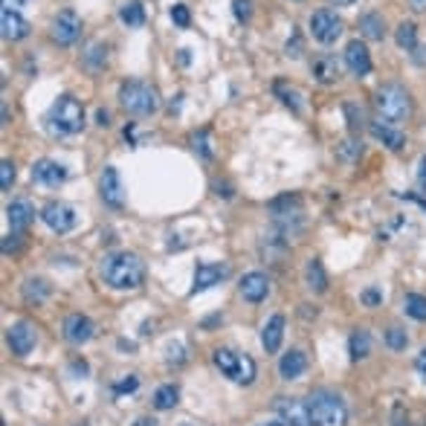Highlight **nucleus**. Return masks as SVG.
Returning a JSON list of instances; mask_svg holds the SVG:
<instances>
[{
  "instance_id": "f257e3e1",
  "label": "nucleus",
  "mask_w": 426,
  "mask_h": 426,
  "mask_svg": "<svg viewBox=\"0 0 426 426\" xmlns=\"http://www.w3.org/2000/svg\"><path fill=\"white\" fill-rule=\"evenodd\" d=\"M102 281L110 290H136L146 281V264L134 252H110L99 264Z\"/></svg>"
},
{
  "instance_id": "f03ea898",
  "label": "nucleus",
  "mask_w": 426,
  "mask_h": 426,
  "mask_svg": "<svg viewBox=\"0 0 426 426\" xmlns=\"http://www.w3.org/2000/svg\"><path fill=\"white\" fill-rule=\"evenodd\" d=\"M374 108H377V113H380L386 122L397 125V122H406L409 116H412V96H409L406 87L389 82V84H383V87H377V93H374Z\"/></svg>"
},
{
  "instance_id": "7ed1b4c3",
  "label": "nucleus",
  "mask_w": 426,
  "mask_h": 426,
  "mask_svg": "<svg viewBox=\"0 0 426 426\" xmlns=\"http://www.w3.org/2000/svg\"><path fill=\"white\" fill-rule=\"evenodd\" d=\"M307 412H311L314 426H345L348 423V409L337 392L319 389L307 397Z\"/></svg>"
},
{
  "instance_id": "20e7f679",
  "label": "nucleus",
  "mask_w": 426,
  "mask_h": 426,
  "mask_svg": "<svg viewBox=\"0 0 426 426\" xmlns=\"http://www.w3.org/2000/svg\"><path fill=\"white\" fill-rule=\"evenodd\" d=\"M84 125V105L73 96H58L46 116V128L56 136H73Z\"/></svg>"
},
{
  "instance_id": "39448f33",
  "label": "nucleus",
  "mask_w": 426,
  "mask_h": 426,
  "mask_svg": "<svg viewBox=\"0 0 426 426\" xmlns=\"http://www.w3.org/2000/svg\"><path fill=\"white\" fill-rule=\"evenodd\" d=\"M120 105L134 116H151L160 108V93L148 82H125L120 87Z\"/></svg>"
},
{
  "instance_id": "423d86ee",
  "label": "nucleus",
  "mask_w": 426,
  "mask_h": 426,
  "mask_svg": "<svg viewBox=\"0 0 426 426\" xmlns=\"http://www.w3.org/2000/svg\"><path fill=\"white\" fill-rule=\"evenodd\" d=\"M212 360H215L218 371L226 374L232 383L250 386L255 380V360L247 357V354H238V351H232V348H215Z\"/></svg>"
},
{
  "instance_id": "0eeeda50",
  "label": "nucleus",
  "mask_w": 426,
  "mask_h": 426,
  "mask_svg": "<svg viewBox=\"0 0 426 426\" xmlns=\"http://www.w3.org/2000/svg\"><path fill=\"white\" fill-rule=\"evenodd\" d=\"M345 30V23L337 12L330 9H319L311 15V35L319 41V44H334Z\"/></svg>"
},
{
  "instance_id": "6e6552de",
  "label": "nucleus",
  "mask_w": 426,
  "mask_h": 426,
  "mask_svg": "<svg viewBox=\"0 0 426 426\" xmlns=\"http://www.w3.org/2000/svg\"><path fill=\"white\" fill-rule=\"evenodd\" d=\"M82 35V18L73 12V9H64L53 18L50 23V38L61 46H70V44H76Z\"/></svg>"
},
{
  "instance_id": "1a4fd4ad",
  "label": "nucleus",
  "mask_w": 426,
  "mask_h": 426,
  "mask_svg": "<svg viewBox=\"0 0 426 426\" xmlns=\"http://www.w3.org/2000/svg\"><path fill=\"white\" fill-rule=\"evenodd\" d=\"M41 221L50 226L53 232H58V235H64V232H70L76 224H79V218H76V209L70 206V203H61V200H53V203H46L44 209H41Z\"/></svg>"
},
{
  "instance_id": "9d476101",
  "label": "nucleus",
  "mask_w": 426,
  "mask_h": 426,
  "mask_svg": "<svg viewBox=\"0 0 426 426\" xmlns=\"http://www.w3.org/2000/svg\"><path fill=\"white\" fill-rule=\"evenodd\" d=\"M273 409L281 418V423H288V426H314L307 404H302L299 397H276Z\"/></svg>"
},
{
  "instance_id": "9b49d317",
  "label": "nucleus",
  "mask_w": 426,
  "mask_h": 426,
  "mask_svg": "<svg viewBox=\"0 0 426 426\" xmlns=\"http://www.w3.org/2000/svg\"><path fill=\"white\" fill-rule=\"evenodd\" d=\"M6 342H9L12 354H18V357H27V354L35 348V342H38L35 325L27 322V319H20V322L9 325V330H6Z\"/></svg>"
},
{
  "instance_id": "f8f14e48",
  "label": "nucleus",
  "mask_w": 426,
  "mask_h": 426,
  "mask_svg": "<svg viewBox=\"0 0 426 426\" xmlns=\"http://www.w3.org/2000/svg\"><path fill=\"white\" fill-rule=\"evenodd\" d=\"M99 192H102V200L110 206V209H122L125 206V192H122V177L113 165H105L102 172V180H99Z\"/></svg>"
},
{
  "instance_id": "ddd939ff",
  "label": "nucleus",
  "mask_w": 426,
  "mask_h": 426,
  "mask_svg": "<svg viewBox=\"0 0 426 426\" xmlns=\"http://www.w3.org/2000/svg\"><path fill=\"white\" fill-rule=\"evenodd\" d=\"M342 56H345V67H348L357 79H363V76L371 73V53H368V46H366L363 41H348V46H345Z\"/></svg>"
},
{
  "instance_id": "4468645a",
  "label": "nucleus",
  "mask_w": 426,
  "mask_h": 426,
  "mask_svg": "<svg viewBox=\"0 0 426 426\" xmlns=\"http://www.w3.org/2000/svg\"><path fill=\"white\" fill-rule=\"evenodd\" d=\"M67 180V169L56 160H38L32 165V183L38 186H46V188H56Z\"/></svg>"
},
{
  "instance_id": "2eb2a0df",
  "label": "nucleus",
  "mask_w": 426,
  "mask_h": 426,
  "mask_svg": "<svg viewBox=\"0 0 426 426\" xmlns=\"http://www.w3.org/2000/svg\"><path fill=\"white\" fill-rule=\"evenodd\" d=\"M93 334H96V328H93V322L84 316V314H70L64 319V340L73 342V345H84L93 340Z\"/></svg>"
},
{
  "instance_id": "dca6fc26",
  "label": "nucleus",
  "mask_w": 426,
  "mask_h": 426,
  "mask_svg": "<svg viewBox=\"0 0 426 426\" xmlns=\"http://www.w3.org/2000/svg\"><path fill=\"white\" fill-rule=\"evenodd\" d=\"M238 293L250 302V304H258L270 296V278L264 273H247L241 281H238Z\"/></svg>"
},
{
  "instance_id": "f3484780",
  "label": "nucleus",
  "mask_w": 426,
  "mask_h": 426,
  "mask_svg": "<svg viewBox=\"0 0 426 426\" xmlns=\"http://www.w3.org/2000/svg\"><path fill=\"white\" fill-rule=\"evenodd\" d=\"M0 30H4V38L6 41H23L30 35V20L23 18V15H18V9H0Z\"/></svg>"
},
{
  "instance_id": "a211bd4d",
  "label": "nucleus",
  "mask_w": 426,
  "mask_h": 426,
  "mask_svg": "<svg viewBox=\"0 0 426 426\" xmlns=\"http://www.w3.org/2000/svg\"><path fill=\"white\" fill-rule=\"evenodd\" d=\"M229 273H232L229 264H198L192 293H203L209 288H215V284H221L224 278H229Z\"/></svg>"
},
{
  "instance_id": "6ab92c4d",
  "label": "nucleus",
  "mask_w": 426,
  "mask_h": 426,
  "mask_svg": "<svg viewBox=\"0 0 426 426\" xmlns=\"http://www.w3.org/2000/svg\"><path fill=\"white\" fill-rule=\"evenodd\" d=\"M368 131H371V136L377 139V142H383L386 148H392V151H400L406 146V136H404V131H400L397 125H392V122H368Z\"/></svg>"
},
{
  "instance_id": "aec40b11",
  "label": "nucleus",
  "mask_w": 426,
  "mask_h": 426,
  "mask_svg": "<svg viewBox=\"0 0 426 426\" xmlns=\"http://www.w3.org/2000/svg\"><path fill=\"white\" fill-rule=\"evenodd\" d=\"M311 73L319 84H334L340 79V61L337 56H330V53H319L314 61H311Z\"/></svg>"
},
{
  "instance_id": "412c9836",
  "label": "nucleus",
  "mask_w": 426,
  "mask_h": 426,
  "mask_svg": "<svg viewBox=\"0 0 426 426\" xmlns=\"http://www.w3.org/2000/svg\"><path fill=\"white\" fill-rule=\"evenodd\" d=\"M6 221L12 226V232H23L32 221H35V209L30 200H12L6 206Z\"/></svg>"
},
{
  "instance_id": "4be33fe9",
  "label": "nucleus",
  "mask_w": 426,
  "mask_h": 426,
  "mask_svg": "<svg viewBox=\"0 0 426 426\" xmlns=\"http://www.w3.org/2000/svg\"><path fill=\"white\" fill-rule=\"evenodd\" d=\"M304 368H307V357L302 351H288L284 357L278 360V374H281V380H299V377L304 374Z\"/></svg>"
},
{
  "instance_id": "5701e85b",
  "label": "nucleus",
  "mask_w": 426,
  "mask_h": 426,
  "mask_svg": "<svg viewBox=\"0 0 426 426\" xmlns=\"http://www.w3.org/2000/svg\"><path fill=\"white\" fill-rule=\"evenodd\" d=\"M281 340H284V316L276 314V316L264 325V330H262V345H264L267 354H276V351L281 348Z\"/></svg>"
},
{
  "instance_id": "b1692460",
  "label": "nucleus",
  "mask_w": 426,
  "mask_h": 426,
  "mask_svg": "<svg viewBox=\"0 0 426 426\" xmlns=\"http://www.w3.org/2000/svg\"><path fill=\"white\" fill-rule=\"evenodd\" d=\"M360 32L368 38V41H383L386 38V20L380 12H366L360 18Z\"/></svg>"
},
{
  "instance_id": "393cba45",
  "label": "nucleus",
  "mask_w": 426,
  "mask_h": 426,
  "mask_svg": "<svg viewBox=\"0 0 426 426\" xmlns=\"http://www.w3.org/2000/svg\"><path fill=\"white\" fill-rule=\"evenodd\" d=\"M348 354H351L354 363L366 360L368 354H371V334H368L366 328H357V330L351 334V340H348Z\"/></svg>"
},
{
  "instance_id": "a878e982",
  "label": "nucleus",
  "mask_w": 426,
  "mask_h": 426,
  "mask_svg": "<svg viewBox=\"0 0 426 426\" xmlns=\"http://www.w3.org/2000/svg\"><path fill=\"white\" fill-rule=\"evenodd\" d=\"M120 20L128 30H139L142 23H146V6H142L139 0H128V4L120 6Z\"/></svg>"
},
{
  "instance_id": "bb28decb",
  "label": "nucleus",
  "mask_w": 426,
  "mask_h": 426,
  "mask_svg": "<svg viewBox=\"0 0 426 426\" xmlns=\"http://www.w3.org/2000/svg\"><path fill=\"white\" fill-rule=\"evenodd\" d=\"M304 278H307V288H311V290H316V293H325V290H328V273H325V267H322L319 258H311V262H307Z\"/></svg>"
},
{
  "instance_id": "cd10ccee",
  "label": "nucleus",
  "mask_w": 426,
  "mask_h": 426,
  "mask_svg": "<svg viewBox=\"0 0 426 426\" xmlns=\"http://www.w3.org/2000/svg\"><path fill=\"white\" fill-rule=\"evenodd\" d=\"M20 293L30 304H41L46 296H50V284H46L44 278H27L20 284Z\"/></svg>"
},
{
  "instance_id": "c85d7f7f",
  "label": "nucleus",
  "mask_w": 426,
  "mask_h": 426,
  "mask_svg": "<svg viewBox=\"0 0 426 426\" xmlns=\"http://www.w3.org/2000/svg\"><path fill=\"white\" fill-rule=\"evenodd\" d=\"M180 404V389L174 386V383H165V386H160L157 392H154V406L160 409V412H169V409H174Z\"/></svg>"
},
{
  "instance_id": "c756f323",
  "label": "nucleus",
  "mask_w": 426,
  "mask_h": 426,
  "mask_svg": "<svg viewBox=\"0 0 426 426\" xmlns=\"http://www.w3.org/2000/svg\"><path fill=\"white\" fill-rule=\"evenodd\" d=\"M394 38H397V46L400 50H406V53H415L418 50V27L412 20H404L397 27V32H394Z\"/></svg>"
},
{
  "instance_id": "7c9ffc66",
  "label": "nucleus",
  "mask_w": 426,
  "mask_h": 426,
  "mask_svg": "<svg viewBox=\"0 0 426 426\" xmlns=\"http://www.w3.org/2000/svg\"><path fill=\"white\" fill-rule=\"evenodd\" d=\"M404 311H406V316H412V319H418V322H426V296L409 293V296L404 299Z\"/></svg>"
},
{
  "instance_id": "2f4dec72",
  "label": "nucleus",
  "mask_w": 426,
  "mask_h": 426,
  "mask_svg": "<svg viewBox=\"0 0 426 426\" xmlns=\"http://www.w3.org/2000/svg\"><path fill=\"white\" fill-rule=\"evenodd\" d=\"M337 157L345 160V162H357L363 157V146H360V142H354V139H345L342 146H337Z\"/></svg>"
},
{
  "instance_id": "473e14b6",
  "label": "nucleus",
  "mask_w": 426,
  "mask_h": 426,
  "mask_svg": "<svg viewBox=\"0 0 426 426\" xmlns=\"http://www.w3.org/2000/svg\"><path fill=\"white\" fill-rule=\"evenodd\" d=\"M386 345H389L392 351H406V345H409L406 330H404V328H389V330H386Z\"/></svg>"
},
{
  "instance_id": "72a5a7b5",
  "label": "nucleus",
  "mask_w": 426,
  "mask_h": 426,
  "mask_svg": "<svg viewBox=\"0 0 426 426\" xmlns=\"http://www.w3.org/2000/svg\"><path fill=\"white\" fill-rule=\"evenodd\" d=\"M12 183H15V165H12V160H4L0 162V188L9 192Z\"/></svg>"
},
{
  "instance_id": "f704fd0d",
  "label": "nucleus",
  "mask_w": 426,
  "mask_h": 426,
  "mask_svg": "<svg viewBox=\"0 0 426 426\" xmlns=\"http://www.w3.org/2000/svg\"><path fill=\"white\" fill-rule=\"evenodd\" d=\"M192 146H195V151H198L203 160H212V148H209V134H206V131H198V134L192 136Z\"/></svg>"
},
{
  "instance_id": "c9c22d12",
  "label": "nucleus",
  "mask_w": 426,
  "mask_h": 426,
  "mask_svg": "<svg viewBox=\"0 0 426 426\" xmlns=\"http://www.w3.org/2000/svg\"><path fill=\"white\" fill-rule=\"evenodd\" d=\"M345 113H348V125H351V131H360L366 122H363V108H357L354 102H348L345 105Z\"/></svg>"
},
{
  "instance_id": "e433bc0d",
  "label": "nucleus",
  "mask_w": 426,
  "mask_h": 426,
  "mask_svg": "<svg viewBox=\"0 0 426 426\" xmlns=\"http://www.w3.org/2000/svg\"><path fill=\"white\" fill-rule=\"evenodd\" d=\"M232 12L241 23H247L252 18V0H232Z\"/></svg>"
},
{
  "instance_id": "4c0bfd02",
  "label": "nucleus",
  "mask_w": 426,
  "mask_h": 426,
  "mask_svg": "<svg viewBox=\"0 0 426 426\" xmlns=\"http://www.w3.org/2000/svg\"><path fill=\"white\" fill-rule=\"evenodd\" d=\"M105 61H108V46L96 44V46H93V50L87 53V64L99 70V67H105Z\"/></svg>"
},
{
  "instance_id": "58836bf2",
  "label": "nucleus",
  "mask_w": 426,
  "mask_h": 426,
  "mask_svg": "<svg viewBox=\"0 0 426 426\" xmlns=\"http://www.w3.org/2000/svg\"><path fill=\"white\" fill-rule=\"evenodd\" d=\"M276 93L281 96V102H284V105H290L296 113L302 110V105H299V93H296V90H284L281 84H276Z\"/></svg>"
},
{
  "instance_id": "ea45409f",
  "label": "nucleus",
  "mask_w": 426,
  "mask_h": 426,
  "mask_svg": "<svg viewBox=\"0 0 426 426\" xmlns=\"http://www.w3.org/2000/svg\"><path fill=\"white\" fill-rule=\"evenodd\" d=\"M172 20L177 23V27H188L192 23V15H188V6H183V4H177V6H172Z\"/></svg>"
},
{
  "instance_id": "a19ab883",
  "label": "nucleus",
  "mask_w": 426,
  "mask_h": 426,
  "mask_svg": "<svg viewBox=\"0 0 426 426\" xmlns=\"http://www.w3.org/2000/svg\"><path fill=\"white\" fill-rule=\"evenodd\" d=\"M284 50H288V56H290V58H299V56L304 53V46H302V35H299V32H293V38L288 41V46H284Z\"/></svg>"
},
{
  "instance_id": "79ce46f5",
  "label": "nucleus",
  "mask_w": 426,
  "mask_h": 426,
  "mask_svg": "<svg viewBox=\"0 0 426 426\" xmlns=\"http://www.w3.org/2000/svg\"><path fill=\"white\" fill-rule=\"evenodd\" d=\"M136 386H139V380H136V377L131 374V377H128V380H122V383H116V394H122V392H134Z\"/></svg>"
},
{
  "instance_id": "37998d69",
  "label": "nucleus",
  "mask_w": 426,
  "mask_h": 426,
  "mask_svg": "<svg viewBox=\"0 0 426 426\" xmlns=\"http://www.w3.org/2000/svg\"><path fill=\"white\" fill-rule=\"evenodd\" d=\"M18 238H20V235H18V232H12V235H6V241H4V252H15V250L20 247V241H18Z\"/></svg>"
},
{
  "instance_id": "c03bdc74",
  "label": "nucleus",
  "mask_w": 426,
  "mask_h": 426,
  "mask_svg": "<svg viewBox=\"0 0 426 426\" xmlns=\"http://www.w3.org/2000/svg\"><path fill=\"white\" fill-rule=\"evenodd\" d=\"M363 302H366L368 307H377V304H380V302H383V296H380V293H377V290H366V293H363Z\"/></svg>"
},
{
  "instance_id": "a18cd8bd",
  "label": "nucleus",
  "mask_w": 426,
  "mask_h": 426,
  "mask_svg": "<svg viewBox=\"0 0 426 426\" xmlns=\"http://www.w3.org/2000/svg\"><path fill=\"white\" fill-rule=\"evenodd\" d=\"M418 183H420V188H426V157H420V172H418Z\"/></svg>"
},
{
  "instance_id": "49530a36",
  "label": "nucleus",
  "mask_w": 426,
  "mask_h": 426,
  "mask_svg": "<svg viewBox=\"0 0 426 426\" xmlns=\"http://www.w3.org/2000/svg\"><path fill=\"white\" fill-rule=\"evenodd\" d=\"M96 122H99L102 128H108V125H110V113H108V110H96Z\"/></svg>"
},
{
  "instance_id": "de8ad7c7",
  "label": "nucleus",
  "mask_w": 426,
  "mask_h": 426,
  "mask_svg": "<svg viewBox=\"0 0 426 426\" xmlns=\"http://www.w3.org/2000/svg\"><path fill=\"white\" fill-rule=\"evenodd\" d=\"M30 0H4V6L6 9H20V6H27Z\"/></svg>"
},
{
  "instance_id": "09e8293b",
  "label": "nucleus",
  "mask_w": 426,
  "mask_h": 426,
  "mask_svg": "<svg viewBox=\"0 0 426 426\" xmlns=\"http://www.w3.org/2000/svg\"><path fill=\"white\" fill-rule=\"evenodd\" d=\"M418 371L423 374V380H426V348L420 351V357H418Z\"/></svg>"
},
{
  "instance_id": "8fccbe9b",
  "label": "nucleus",
  "mask_w": 426,
  "mask_h": 426,
  "mask_svg": "<svg viewBox=\"0 0 426 426\" xmlns=\"http://www.w3.org/2000/svg\"><path fill=\"white\" fill-rule=\"evenodd\" d=\"M409 6H412L415 12H426V0H409Z\"/></svg>"
},
{
  "instance_id": "3c124183",
  "label": "nucleus",
  "mask_w": 426,
  "mask_h": 426,
  "mask_svg": "<svg viewBox=\"0 0 426 426\" xmlns=\"http://www.w3.org/2000/svg\"><path fill=\"white\" fill-rule=\"evenodd\" d=\"M73 371L84 377V374H87V363H82V360H76V363H73Z\"/></svg>"
},
{
  "instance_id": "603ef678",
  "label": "nucleus",
  "mask_w": 426,
  "mask_h": 426,
  "mask_svg": "<svg viewBox=\"0 0 426 426\" xmlns=\"http://www.w3.org/2000/svg\"><path fill=\"white\" fill-rule=\"evenodd\" d=\"M180 102H183V93H177V96L172 99V105H169V110L174 113V110H180Z\"/></svg>"
},
{
  "instance_id": "864d4df0",
  "label": "nucleus",
  "mask_w": 426,
  "mask_h": 426,
  "mask_svg": "<svg viewBox=\"0 0 426 426\" xmlns=\"http://www.w3.org/2000/svg\"><path fill=\"white\" fill-rule=\"evenodd\" d=\"M134 426H157V420H154V418H139Z\"/></svg>"
},
{
  "instance_id": "5fc2aeb1",
  "label": "nucleus",
  "mask_w": 426,
  "mask_h": 426,
  "mask_svg": "<svg viewBox=\"0 0 426 426\" xmlns=\"http://www.w3.org/2000/svg\"><path fill=\"white\" fill-rule=\"evenodd\" d=\"M334 6H351V4H357V0H330Z\"/></svg>"
},
{
  "instance_id": "6e6d98bb",
  "label": "nucleus",
  "mask_w": 426,
  "mask_h": 426,
  "mask_svg": "<svg viewBox=\"0 0 426 426\" xmlns=\"http://www.w3.org/2000/svg\"><path fill=\"white\" fill-rule=\"evenodd\" d=\"M273 426H284V423H273Z\"/></svg>"
}]
</instances>
